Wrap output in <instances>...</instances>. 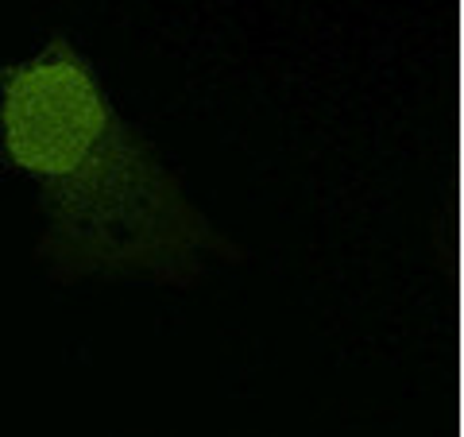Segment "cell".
Segmentation results:
<instances>
[{
  "instance_id": "6da1fadb",
  "label": "cell",
  "mask_w": 464,
  "mask_h": 437,
  "mask_svg": "<svg viewBox=\"0 0 464 437\" xmlns=\"http://www.w3.org/2000/svg\"><path fill=\"white\" fill-rule=\"evenodd\" d=\"M0 163L35 186V256L54 283L190 286L213 259H240L167 159L116 112L97 66L70 35L0 63Z\"/></svg>"
}]
</instances>
